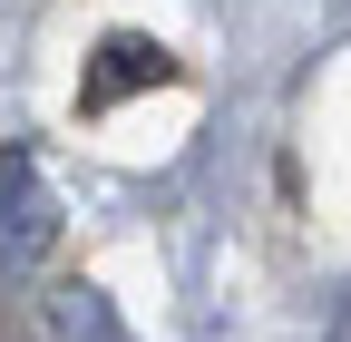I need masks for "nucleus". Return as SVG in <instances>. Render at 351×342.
<instances>
[{"instance_id": "nucleus-1", "label": "nucleus", "mask_w": 351, "mask_h": 342, "mask_svg": "<svg viewBox=\"0 0 351 342\" xmlns=\"http://www.w3.org/2000/svg\"><path fill=\"white\" fill-rule=\"evenodd\" d=\"M49 254H59V196H49L29 147H0V264L39 274Z\"/></svg>"}, {"instance_id": "nucleus-2", "label": "nucleus", "mask_w": 351, "mask_h": 342, "mask_svg": "<svg viewBox=\"0 0 351 342\" xmlns=\"http://www.w3.org/2000/svg\"><path fill=\"white\" fill-rule=\"evenodd\" d=\"M147 78H176V59L156 49V39H108L98 69H88V108H117L127 89H147Z\"/></svg>"}, {"instance_id": "nucleus-3", "label": "nucleus", "mask_w": 351, "mask_h": 342, "mask_svg": "<svg viewBox=\"0 0 351 342\" xmlns=\"http://www.w3.org/2000/svg\"><path fill=\"white\" fill-rule=\"evenodd\" d=\"M49 342H137L98 284H49Z\"/></svg>"}]
</instances>
